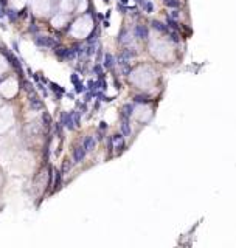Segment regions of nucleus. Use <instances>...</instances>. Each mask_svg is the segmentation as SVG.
<instances>
[{"mask_svg": "<svg viewBox=\"0 0 236 248\" xmlns=\"http://www.w3.org/2000/svg\"><path fill=\"white\" fill-rule=\"evenodd\" d=\"M72 157H73V163H81L86 157V151L83 146H76L73 147V152H72Z\"/></svg>", "mask_w": 236, "mask_h": 248, "instance_id": "nucleus-5", "label": "nucleus"}, {"mask_svg": "<svg viewBox=\"0 0 236 248\" xmlns=\"http://www.w3.org/2000/svg\"><path fill=\"white\" fill-rule=\"evenodd\" d=\"M30 106H31V109H33V110L44 109V102H42V99H41L39 96H31V99H30Z\"/></svg>", "mask_w": 236, "mask_h": 248, "instance_id": "nucleus-8", "label": "nucleus"}, {"mask_svg": "<svg viewBox=\"0 0 236 248\" xmlns=\"http://www.w3.org/2000/svg\"><path fill=\"white\" fill-rule=\"evenodd\" d=\"M118 11H121V12H126V11H128V6H123V5H118Z\"/></svg>", "mask_w": 236, "mask_h": 248, "instance_id": "nucleus-28", "label": "nucleus"}, {"mask_svg": "<svg viewBox=\"0 0 236 248\" xmlns=\"http://www.w3.org/2000/svg\"><path fill=\"white\" fill-rule=\"evenodd\" d=\"M61 126L67 127L68 130H75V123H73V118L70 113H67V112L61 113Z\"/></svg>", "mask_w": 236, "mask_h": 248, "instance_id": "nucleus-4", "label": "nucleus"}, {"mask_svg": "<svg viewBox=\"0 0 236 248\" xmlns=\"http://www.w3.org/2000/svg\"><path fill=\"white\" fill-rule=\"evenodd\" d=\"M95 138L93 136H90V135H87V136H84V140H83V147H84V151L86 152H92L95 149Z\"/></svg>", "mask_w": 236, "mask_h": 248, "instance_id": "nucleus-6", "label": "nucleus"}, {"mask_svg": "<svg viewBox=\"0 0 236 248\" xmlns=\"http://www.w3.org/2000/svg\"><path fill=\"white\" fill-rule=\"evenodd\" d=\"M13 47H14V51L19 53V45H17V42H13Z\"/></svg>", "mask_w": 236, "mask_h": 248, "instance_id": "nucleus-30", "label": "nucleus"}, {"mask_svg": "<svg viewBox=\"0 0 236 248\" xmlns=\"http://www.w3.org/2000/svg\"><path fill=\"white\" fill-rule=\"evenodd\" d=\"M163 3H165V6H168L171 9H179V6H180L179 0H163Z\"/></svg>", "mask_w": 236, "mask_h": 248, "instance_id": "nucleus-16", "label": "nucleus"}, {"mask_svg": "<svg viewBox=\"0 0 236 248\" xmlns=\"http://www.w3.org/2000/svg\"><path fill=\"white\" fill-rule=\"evenodd\" d=\"M75 92H76V93H83V92H86V87H84V84L81 82V81L75 84Z\"/></svg>", "mask_w": 236, "mask_h": 248, "instance_id": "nucleus-21", "label": "nucleus"}, {"mask_svg": "<svg viewBox=\"0 0 236 248\" xmlns=\"http://www.w3.org/2000/svg\"><path fill=\"white\" fill-rule=\"evenodd\" d=\"M5 16H8V17H9V20H16V19L19 17V11H17V9H14V8H13V9L9 8V9H6V11H5Z\"/></svg>", "mask_w": 236, "mask_h": 248, "instance_id": "nucleus-18", "label": "nucleus"}, {"mask_svg": "<svg viewBox=\"0 0 236 248\" xmlns=\"http://www.w3.org/2000/svg\"><path fill=\"white\" fill-rule=\"evenodd\" d=\"M110 141H112V146H115V149H117V154H121V152L126 149L124 136H123L121 133H117V135L110 136Z\"/></svg>", "mask_w": 236, "mask_h": 248, "instance_id": "nucleus-2", "label": "nucleus"}, {"mask_svg": "<svg viewBox=\"0 0 236 248\" xmlns=\"http://www.w3.org/2000/svg\"><path fill=\"white\" fill-rule=\"evenodd\" d=\"M132 99H134V104H148L151 101V98L148 95H135Z\"/></svg>", "mask_w": 236, "mask_h": 248, "instance_id": "nucleus-13", "label": "nucleus"}, {"mask_svg": "<svg viewBox=\"0 0 236 248\" xmlns=\"http://www.w3.org/2000/svg\"><path fill=\"white\" fill-rule=\"evenodd\" d=\"M142 8H143V11H144V12L151 14V12L154 11V3H152L151 0H144V3L142 5Z\"/></svg>", "mask_w": 236, "mask_h": 248, "instance_id": "nucleus-17", "label": "nucleus"}, {"mask_svg": "<svg viewBox=\"0 0 236 248\" xmlns=\"http://www.w3.org/2000/svg\"><path fill=\"white\" fill-rule=\"evenodd\" d=\"M93 73L98 76V78H103V67L99 65V64H96L93 67Z\"/></svg>", "mask_w": 236, "mask_h": 248, "instance_id": "nucleus-20", "label": "nucleus"}, {"mask_svg": "<svg viewBox=\"0 0 236 248\" xmlns=\"http://www.w3.org/2000/svg\"><path fill=\"white\" fill-rule=\"evenodd\" d=\"M48 87H50V90H53L54 93H56V96L59 98V96H62L64 93H65V88L64 87H59L58 84H54V82H50L48 84Z\"/></svg>", "mask_w": 236, "mask_h": 248, "instance_id": "nucleus-12", "label": "nucleus"}, {"mask_svg": "<svg viewBox=\"0 0 236 248\" xmlns=\"http://www.w3.org/2000/svg\"><path fill=\"white\" fill-rule=\"evenodd\" d=\"M68 169H70V161H68V160H65V161H64V165H62V167H61V174H65Z\"/></svg>", "mask_w": 236, "mask_h": 248, "instance_id": "nucleus-24", "label": "nucleus"}, {"mask_svg": "<svg viewBox=\"0 0 236 248\" xmlns=\"http://www.w3.org/2000/svg\"><path fill=\"white\" fill-rule=\"evenodd\" d=\"M118 41H120V43H123V45H129V43L132 42V39L129 37V31H126V30H124V31H121V33H120V39H118Z\"/></svg>", "mask_w": 236, "mask_h": 248, "instance_id": "nucleus-14", "label": "nucleus"}, {"mask_svg": "<svg viewBox=\"0 0 236 248\" xmlns=\"http://www.w3.org/2000/svg\"><path fill=\"white\" fill-rule=\"evenodd\" d=\"M99 127H101V130H106V129H107V124L104 123V121H101V123H99Z\"/></svg>", "mask_w": 236, "mask_h": 248, "instance_id": "nucleus-29", "label": "nucleus"}, {"mask_svg": "<svg viewBox=\"0 0 236 248\" xmlns=\"http://www.w3.org/2000/svg\"><path fill=\"white\" fill-rule=\"evenodd\" d=\"M2 17H5V11H3V9H0V19H2Z\"/></svg>", "mask_w": 236, "mask_h": 248, "instance_id": "nucleus-32", "label": "nucleus"}, {"mask_svg": "<svg viewBox=\"0 0 236 248\" xmlns=\"http://www.w3.org/2000/svg\"><path fill=\"white\" fill-rule=\"evenodd\" d=\"M5 56H6V59L9 61V64H11V65H13V67H14L16 70H19V72L22 70V65L19 64V59H17V57H14V56H11L9 53H5Z\"/></svg>", "mask_w": 236, "mask_h": 248, "instance_id": "nucleus-11", "label": "nucleus"}, {"mask_svg": "<svg viewBox=\"0 0 236 248\" xmlns=\"http://www.w3.org/2000/svg\"><path fill=\"white\" fill-rule=\"evenodd\" d=\"M34 45L41 47V48H50V50H54L56 47H59V42L56 41L54 37H50V36H34Z\"/></svg>", "mask_w": 236, "mask_h": 248, "instance_id": "nucleus-1", "label": "nucleus"}, {"mask_svg": "<svg viewBox=\"0 0 236 248\" xmlns=\"http://www.w3.org/2000/svg\"><path fill=\"white\" fill-rule=\"evenodd\" d=\"M115 64H117L115 56H112L110 53H107V54L104 56V67H106V68H113Z\"/></svg>", "mask_w": 236, "mask_h": 248, "instance_id": "nucleus-9", "label": "nucleus"}, {"mask_svg": "<svg viewBox=\"0 0 236 248\" xmlns=\"http://www.w3.org/2000/svg\"><path fill=\"white\" fill-rule=\"evenodd\" d=\"M166 27L168 28H173V30H179V23H177V20L176 19H173V17H166Z\"/></svg>", "mask_w": 236, "mask_h": 248, "instance_id": "nucleus-19", "label": "nucleus"}, {"mask_svg": "<svg viewBox=\"0 0 236 248\" xmlns=\"http://www.w3.org/2000/svg\"><path fill=\"white\" fill-rule=\"evenodd\" d=\"M70 81L73 84L79 82V76H78V73H72V76H70Z\"/></svg>", "mask_w": 236, "mask_h": 248, "instance_id": "nucleus-25", "label": "nucleus"}, {"mask_svg": "<svg viewBox=\"0 0 236 248\" xmlns=\"http://www.w3.org/2000/svg\"><path fill=\"white\" fill-rule=\"evenodd\" d=\"M120 129H121V135H123V136H129V135H131V126H129L128 118H123V120H121Z\"/></svg>", "mask_w": 236, "mask_h": 248, "instance_id": "nucleus-10", "label": "nucleus"}, {"mask_svg": "<svg viewBox=\"0 0 236 248\" xmlns=\"http://www.w3.org/2000/svg\"><path fill=\"white\" fill-rule=\"evenodd\" d=\"M132 113H134V104H124L123 106V117L129 118V117H132Z\"/></svg>", "mask_w": 236, "mask_h": 248, "instance_id": "nucleus-15", "label": "nucleus"}, {"mask_svg": "<svg viewBox=\"0 0 236 248\" xmlns=\"http://www.w3.org/2000/svg\"><path fill=\"white\" fill-rule=\"evenodd\" d=\"M169 41H171V42H179V36H177V33H169Z\"/></svg>", "mask_w": 236, "mask_h": 248, "instance_id": "nucleus-26", "label": "nucleus"}, {"mask_svg": "<svg viewBox=\"0 0 236 248\" xmlns=\"http://www.w3.org/2000/svg\"><path fill=\"white\" fill-rule=\"evenodd\" d=\"M23 90H25V92H28V93H34L33 85H31V82H28V81H25V82H23Z\"/></svg>", "mask_w": 236, "mask_h": 248, "instance_id": "nucleus-22", "label": "nucleus"}, {"mask_svg": "<svg viewBox=\"0 0 236 248\" xmlns=\"http://www.w3.org/2000/svg\"><path fill=\"white\" fill-rule=\"evenodd\" d=\"M132 33H134V37H137V39H148V36H149V30H148V27L146 25H142V23H138V25H135L134 27V30H132Z\"/></svg>", "mask_w": 236, "mask_h": 248, "instance_id": "nucleus-3", "label": "nucleus"}, {"mask_svg": "<svg viewBox=\"0 0 236 248\" xmlns=\"http://www.w3.org/2000/svg\"><path fill=\"white\" fill-rule=\"evenodd\" d=\"M151 27L155 30V31H158V33H169V28L166 27V23H162L160 20H152L151 22Z\"/></svg>", "mask_w": 236, "mask_h": 248, "instance_id": "nucleus-7", "label": "nucleus"}, {"mask_svg": "<svg viewBox=\"0 0 236 248\" xmlns=\"http://www.w3.org/2000/svg\"><path fill=\"white\" fill-rule=\"evenodd\" d=\"M61 185V171L56 172V178H54V189H58Z\"/></svg>", "mask_w": 236, "mask_h": 248, "instance_id": "nucleus-23", "label": "nucleus"}, {"mask_svg": "<svg viewBox=\"0 0 236 248\" xmlns=\"http://www.w3.org/2000/svg\"><path fill=\"white\" fill-rule=\"evenodd\" d=\"M169 17H173V19H176V20H177V19H179V9H173V11H171V14H169Z\"/></svg>", "mask_w": 236, "mask_h": 248, "instance_id": "nucleus-27", "label": "nucleus"}, {"mask_svg": "<svg viewBox=\"0 0 236 248\" xmlns=\"http://www.w3.org/2000/svg\"><path fill=\"white\" fill-rule=\"evenodd\" d=\"M135 2H137V5H138V6H142L143 3H144V0H135Z\"/></svg>", "mask_w": 236, "mask_h": 248, "instance_id": "nucleus-31", "label": "nucleus"}]
</instances>
